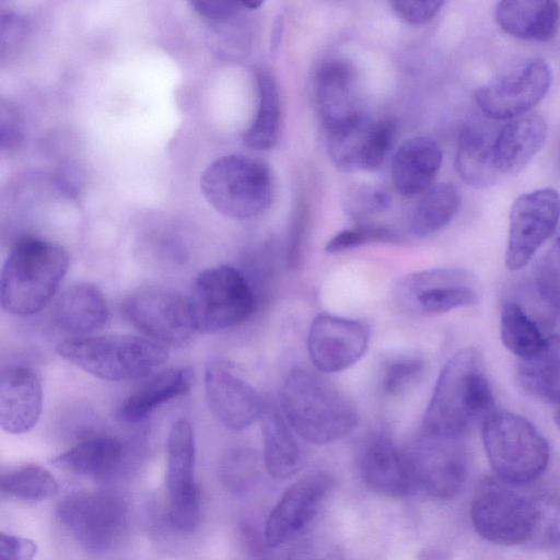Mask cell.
<instances>
[{
	"mask_svg": "<svg viewBox=\"0 0 560 560\" xmlns=\"http://www.w3.org/2000/svg\"><path fill=\"white\" fill-rule=\"evenodd\" d=\"M370 327L361 319L318 314L310 325L307 351L313 365L325 373L341 372L366 352Z\"/></svg>",
	"mask_w": 560,
	"mask_h": 560,
	"instance_id": "cell-18",
	"label": "cell"
},
{
	"mask_svg": "<svg viewBox=\"0 0 560 560\" xmlns=\"http://www.w3.org/2000/svg\"><path fill=\"white\" fill-rule=\"evenodd\" d=\"M109 318L106 300L100 289L80 282L67 288L52 310L54 324L65 332L85 335L104 327Z\"/></svg>",
	"mask_w": 560,
	"mask_h": 560,
	"instance_id": "cell-27",
	"label": "cell"
},
{
	"mask_svg": "<svg viewBox=\"0 0 560 560\" xmlns=\"http://www.w3.org/2000/svg\"><path fill=\"white\" fill-rule=\"evenodd\" d=\"M122 314L159 343L183 346L195 331L188 299L162 284L148 283L132 290L122 302Z\"/></svg>",
	"mask_w": 560,
	"mask_h": 560,
	"instance_id": "cell-12",
	"label": "cell"
},
{
	"mask_svg": "<svg viewBox=\"0 0 560 560\" xmlns=\"http://www.w3.org/2000/svg\"><path fill=\"white\" fill-rule=\"evenodd\" d=\"M476 276L462 267H439L405 276L396 284L394 295L406 312L436 315L470 306L479 301Z\"/></svg>",
	"mask_w": 560,
	"mask_h": 560,
	"instance_id": "cell-10",
	"label": "cell"
},
{
	"mask_svg": "<svg viewBox=\"0 0 560 560\" xmlns=\"http://www.w3.org/2000/svg\"><path fill=\"white\" fill-rule=\"evenodd\" d=\"M547 124L537 113L510 119L493 139L494 163L500 175L522 172L544 145Z\"/></svg>",
	"mask_w": 560,
	"mask_h": 560,
	"instance_id": "cell-23",
	"label": "cell"
},
{
	"mask_svg": "<svg viewBox=\"0 0 560 560\" xmlns=\"http://www.w3.org/2000/svg\"><path fill=\"white\" fill-rule=\"evenodd\" d=\"M404 448L417 491L439 501L458 495L469 468L468 454L462 439L422 432Z\"/></svg>",
	"mask_w": 560,
	"mask_h": 560,
	"instance_id": "cell-11",
	"label": "cell"
},
{
	"mask_svg": "<svg viewBox=\"0 0 560 560\" xmlns=\"http://www.w3.org/2000/svg\"><path fill=\"white\" fill-rule=\"evenodd\" d=\"M455 168L470 187L487 188L498 182L493 141L475 127L464 128L457 140Z\"/></svg>",
	"mask_w": 560,
	"mask_h": 560,
	"instance_id": "cell-32",
	"label": "cell"
},
{
	"mask_svg": "<svg viewBox=\"0 0 560 560\" xmlns=\"http://www.w3.org/2000/svg\"><path fill=\"white\" fill-rule=\"evenodd\" d=\"M518 382L532 396L560 406V334L545 337L540 348L520 360Z\"/></svg>",
	"mask_w": 560,
	"mask_h": 560,
	"instance_id": "cell-31",
	"label": "cell"
},
{
	"mask_svg": "<svg viewBox=\"0 0 560 560\" xmlns=\"http://www.w3.org/2000/svg\"><path fill=\"white\" fill-rule=\"evenodd\" d=\"M494 410L482 353L475 347L455 352L443 365L423 416V432L462 439L476 421Z\"/></svg>",
	"mask_w": 560,
	"mask_h": 560,
	"instance_id": "cell-1",
	"label": "cell"
},
{
	"mask_svg": "<svg viewBox=\"0 0 560 560\" xmlns=\"http://www.w3.org/2000/svg\"><path fill=\"white\" fill-rule=\"evenodd\" d=\"M256 81L258 108L243 141L250 149L268 150L275 145L280 130L279 93L273 77L268 71L257 70Z\"/></svg>",
	"mask_w": 560,
	"mask_h": 560,
	"instance_id": "cell-33",
	"label": "cell"
},
{
	"mask_svg": "<svg viewBox=\"0 0 560 560\" xmlns=\"http://www.w3.org/2000/svg\"><path fill=\"white\" fill-rule=\"evenodd\" d=\"M393 119L371 120L363 114L327 130V150L336 167L346 172L375 171L394 144Z\"/></svg>",
	"mask_w": 560,
	"mask_h": 560,
	"instance_id": "cell-16",
	"label": "cell"
},
{
	"mask_svg": "<svg viewBox=\"0 0 560 560\" xmlns=\"http://www.w3.org/2000/svg\"><path fill=\"white\" fill-rule=\"evenodd\" d=\"M424 370L425 362L419 357L395 358L383 366L380 388L386 396H400L422 378Z\"/></svg>",
	"mask_w": 560,
	"mask_h": 560,
	"instance_id": "cell-38",
	"label": "cell"
},
{
	"mask_svg": "<svg viewBox=\"0 0 560 560\" xmlns=\"http://www.w3.org/2000/svg\"><path fill=\"white\" fill-rule=\"evenodd\" d=\"M540 328L549 329L560 320V270L541 256L534 265L518 294L512 295Z\"/></svg>",
	"mask_w": 560,
	"mask_h": 560,
	"instance_id": "cell-29",
	"label": "cell"
},
{
	"mask_svg": "<svg viewBox=\"0 0 560 560\" xmlns=\"http://www.w3.org/2000/svg\"><path fill=\"white\" fill-rule=\"evenodd\" d=\"M498 25L526 40L552 39L560 26V5L552 0L500 1L494 9Z\"/></svg>",
	"mask_w": 560,
	"mask_h": 560,
	"instance_id": "cell-26",
	"label": "cell"
},
{
	"mask_svg": "<svg viewBox=\"0 0 560 560\" xmlns=\"http://www.w3.org/2000/svg\"><path fill=\"white\" fill-rule=\"evenodd\" d=\"M459 205L460 196L455 186L439 184L429 188L412 215V234L427 237L438 233L453 220Z\"/></svg>",
	"mask_w": 560,
	"mask_h": 560,
	"instance_id": "cell-35",
	"label": "cell"
},
{
	"mask_svg": "<svg viewBox=\"0 0 560 560\" xmlns=\"http://www.w3.org/2000/svg\"><path fill=\"white\" fill-rule=\"evenodd\" d=\"M551 82L550 66L533 58L481 85L475 100L487 117L510 120L529 113L548 93Z\"/></svg>",
	"mask_w": 560,
	"mask_h": 560,
	"instance_id": "cell-15",
	"label": "cell"
},
{
	"mask_svg": "<svg viewBox=\"0 0 560 560\" xmlns=\"http://www.w3.org/2000/svg\"><path fill=\"white\" fill-rule=\"evenodd\" d=\"M43 389L34 370L18 365L2 371L0 378V424L12 434L30 431L38 421Z\"/></svg>",
	"mask_w": 560,
	"mask_h": 560,
	"instance_id": "cell-21",
	"label": "cell"
},
{
	"mask_svg": "<svg viewBox=\"0 0 560 560\" xmlns=\"http://www.w3.org/2000/svg\"><path fill=\"white\" fill-rule=\"evenodd\" d=\"M316 100L326 130L361 116L351 65L343 60L324 63L316 75Z\"/></svg>",
	"mask_w": 560,
	"mask_h": 560,
	"instance_id": "cell-24",
	"label": "cell"
},
{
	"mask_svg": "<svg viewBox=\"0 0 560 560\" xmlns=\"http://www.w3.org/2000/svg\"><path fill=\"white\" fill-rule=\"evenodd\" d=\"M191 383V369H167L129 395L119 406L117 417L127 423L140 422L163 404L186 394Z\"/></svg>",
	"mask_w": 560,
	"mask_h": 560,
	"instance_id": "cell-30",
	"label": "cell"
},
{
	"mask_svg": "<svg viewBox=\"0 0 560 560\" xmlns=\"http://www.w3.org/2000/svg\"><path fill=\"white\" fill-rule=\"evenodd\" d=\"M440 0L392 1L390 5L398 18L410 24H423L431 21L443 8Z\"/></svg>",
	"mask_w": 560,
	"mask_h": 560,
	"instance_id": "cell-41",
	"label": "cell"
},
{
	"mask_svg": "<svg viewBox=\"0 0 560 560\" xmlns=\"http://www.w3.org/2000/svg\"><path fill=\"white\" fill-rule=\"evenodd\" d=\"M166 447L168 522L177 532L190 533L199 524L201 500L195 479V435L188 420L179 418L172 424Z\"/></svg>",
	"mask_w": 560,
	"mask_h": 560,
	"instance_id": "cell-13",
	"label": "cell"
},
{
	"mask_svg": "<svg viewBox=\"0 0 560 560\" xmlns=\"http://www.w3.org/2000/svg\"><path fill=\"white\" fill-rule=\"evenodd\" d=\"M545 255L560 270V232L555 243Z\"/></svg>",
	"mask_w": 560,
	"mask_h": 560,
	"instance_id": "cell-45",
	"label": "cell"
},
{
	"mask_svg": "<svg viewBox=\"0 0 560 560\" xmlns=\"http://www.w3.org/2000/svg\"><path fill=\"white\" fill-rule=\"evenodd\" d=\"M205 394L214 418L234 431L262 419L268 408L257 389L221 360L206 366Z\"/></svg>",
	"mask_w": 560,
	"mask_h": 560,
	"instance_id": "cell-19",
	"label": "cell"
},
{
	"mask_svg": "<svg viewBox=\"0 0 560 560\" xmlns=\"http://www.w3.org/2000/svg\"><path fill=\"white\" fill-rule=\"evenodd\" d=\"M56 350L73 365L107 381L142 377L168 358L163 345L125 335L66 339Z\"/></svg>",
	"mask_w": 560,
	"mask_h": 560,
	"instance_id": "cell-7",
	"label": "cell"
},
{
	"mask_svg": "<svg viewBox=\"0 0 560 560\" xmlns=\"http://www.w3.org/2000/svg\"><path fill=\"white\" fill-rule=\"evenodd\" d=\"M335 488L323 471L292 483L270 511L264 528L267 547L276 548L298 537L318 515Z\"/></svg>",
	"mask_w": 560,
	"mask_h": 560,
	"instance_id": "cell-17",
	"label": "cell"
},
{
	"mask_svg": "<svg viewBox=\"0 0 560 560\" xmlns=\"http://www.w3.org/2000/svg\"><path fill=\"white\" fill-rule=\"evenodd\" d=\"M262 464L273 479L283 480L294 476L304 465L305 455L298 435L273 408H267L262 417ZM300 439V438H299Z\"/></svg>",
	"mask_w": 560,
	"mask_h": 560,
	"instance_id": "cell-28",
	"label": "cell"
},
{
	"mask_svg": "<svg viewBox=\"0 0 560 560\" xmlns=\"http://www.w3.org/2000/svg\"><path fill=\"white\" fill-rule=\"evenodd\" d=\"M443 153L439 143L427 136L405 140L392 161L396 190L405 197L425 192L440 171Z\"/></svg>",
	"mask_w": 560,
	"mask_h": 560,
	"instance_id": "cell-25",
	"label": "cell"
},
{
	"mask_svg": "<svg viewBox=\"0 0 560 560\" xmlns=\"http://www.w3.org/2000/svg\"><path fill=\"white\" fill-rule=\"evenodd\" d=\"M500 336L504 347L520 360L532 357L545 340L540 326L511 296L501 305Z\"/></svg>",
	"mask_w": 560,
	"mask_h": 560,
	"instance_id": "cell-34",
	"label": "cell"
},
{
	"mask_svg": "<svg viewBox=\"0 0 560 560\" xmlns=\"http://www.w3.org/2000/svg\"><path fill=\"white\" fill-rule=\"evenodd\" d=\"M129 448L113 436H93L80 441L51 459L63 470L98 481L112 480L127 467Z\"/></svg>",
	"mask_w": 560,
	"mask_h": 560,
	"instance_id": "cell-22",
	"label": "cell"
},
{
	"mask_svg": "<svg viewBox=\"0 0 560 560\" xmlns=\"http://www.w3.org/2000/svg\"><path fill=\"white\" fill-rule=\"evenodd\" d=\"M200 188L213 209L237 220L264 213L275 196L268 165L244 154H226L211 162L201 173Z\"/></svg>",
	"mask_w": 560,
	"mask_h": 560,
	"instance_id": "cell-6",
	"label": "cell"
},
{
	"mask_svg": "<svg viewBox=\"0 0 560 560\" xmlns=\"http://www.w3.org/2000/svg\"><path fill=\"white\" fill-rule=\"evenodd\" d=\"M188 306L194 329L215 334L246 320L256 307V294L240 269L221 265L198 275Z\"/></svg>",
	"mask_w": 560,
	"mask_h": 560,
	"instance_id": "cell-8",
	"label": "cell"
},
{
	"mask_svg": "<svg viewBox=\"0 0 560 560\" xmlns=\"http://www.w3.org/2000/svg\"><path fill=\"white\" fill-rule=\"evenodd\" d=\"M2 495L26 502H38L55 497L59 487L54 476L38 465H23L5 472L0 479Z\"/></svg>",
	"mask_w": 560,
	"mask_h": 560,
	"instance_id": "cell-36",
	"label": "cell"
},
{
	"mask_svg": "<svg viewBox=\"0 0 560 560\" xmlns=\"http://www.w3.org/2000/svg\"><path fill=\"white\" fill-rule=\"evenodd\" d=\"M358 471L363 486L380 497L402 499L417 491L405 448L385 431L374 432L364 440Z\"/></svg>",
	"mask_w": 560,
	"mask_h": 560,
	"instance_id": "cell-20",
	"label": "cell"
},
{
	"mask_svg": "<svg viewBox=\"0 0 560 560\" xmlns=\"http://www.w3.org/2000/svg\"><path fill=\"white\" fill-rule=\"evenodd\" d=\"M189 3L200 16L218 22L230 20L241 11L247 10L245 1L197 0Z\"/></svg>",
	"mask_w": 560,
	"mask_h": 560,
	"instance_id": "cell-42",
	"label": "cell"
},
{
	"mask_svg": "<svg viewBox=\"0 0 560 560\" xmlns=\"http://www.w3.org/2000/svg\"><path fill=\"white\" fill-rule=\"evenodd\" d=\"M287 422L303 441L324 445L348 435L358 423L353 404L335 385L304 368H294L280 392Z\"/></svg>",
	"mask_w": 560,
	"mask_h": 560,
	"instance_id": "cell-2",
	"label": "cell"
},
{
	"mask_svg": "<svg viewBox=\"0 0 560 560\" xmlns=\"http://www.w3.org/2000/svg\"><path fill=\"white\" fill-rule=\"evenodd\" d=\"M281 26H282V23H281V19H277L276 21V24L273 26V34H272V46L275 47L276 45L279 44V37L281 36Z\"/></svg>",
	"mask_w": 560,
	"mask_h": 560,
	"instance_id": "cell-46",
	"label": "cell"
},
{
	"mask_svg": "<svg viewBox=\"0 0 560 560\" xmlns=\"http://www.w3.org/2000/svg\"><path fill=\"white\" fill-rule=\"evenodd\" d=\"M397 240L399 236L385 226L363 223L337 233L326 244L325 250L336 254L371 242H395Z\"/></svg>",
	"mask_w": 560,
	"mask_h": 560,
	"instance_id": "cell-39",
	"label": "cell"
},
{
	"mask_svg": "<svg viewBox=\"0 0 560 560\" xmlns=\"http://www.w3.org/2000/svg\"><path fill=\"white\" fill-rule=\"evenodd\" d=\"M417 560H448V556L436 546H427L419 550Z\"/></svg>",
	"mask_w": 560,
	"mask_h": 560,
	"instance_id": "cell-44",
	"label": "cell"
},
{
	"mask_svg": "<svg viewBox=\"0 0 560 560\" xmlns=\"http://www.w3.org/2000/svg\"><path fill=\"white\" fill-rule=\"evenodd\" d=\"M56 520L83 549L106 552L115 548L127 533L129 509L119 494L80 492L59 502Z\"/></svg>",
	"mask_w": 560,
	"mask_h": 560,
	"instance_id": "cell-9",
	"label": "cell"
},
{
	"mask_svg": "<svg viewBox=\"0 0 560 560\" xmlns=\"http://www.w3.org/2000/svg\"><path fill=\"white\" fill-rule=\"evenodd\" d=\"M481 423L485 452L497 478L524 486L544 474L550 448L532 422L520 415L494 409Z\"/></svg>",
	"mask_w": 560,
	"mask_h": 560,
	"instance_id": "cell-5",
	"label": "cell"
},
{
	"mask_svg": "<svg viewBox=\"0 0 560 560\" xmlns=\"http://www.w3.org/2000/svg\"><path fill=\"white\" fill-rule=\"evenodd\" d=\"M499 478L482 480L476 489L470 505L475 532L485 540L516 546L530 542L545 535L550 541L559 536L558 526L550 523V512L538 499Z\"/></svg>",
	"mask_w": 560,
	"mask_h": 560,
	"instance_id": "cell-3",
	"label": "cell"
},
{
	"mask_svg": "<svg viewBox=\"0 0 560 560\" xmlns=\"http://www.w3.org/2000/svg\"><path fill=\"white\" fill-rule=\"evenodd\" d=\"M37 552L36 544L12 534H0V560H33Z\"/></svg>",
	"mask_w": 560,
	"mask_h": 560,
	"instance_id": "cell-43",
	"label": "cell"
},
{
	"mask_svg": "<svg viewBox=\"0 0 560 560\" xmlns=\"http://www.w3.org/2000/svg\"><path fill=\"white\" fill-rule=\"evenodd\" d=\"M555 421H556V424H557L558 429L560 430V406L556 410Z\"/></svg>",
	"mask_w": 560,
	"mask_h": 560,
	"instance_id": "cell-47",
	"label": "cell"
},
{
	"mask_svg": "<svg viewBox=\"0 0 560 560\" xmlns=\"http://www.w3.org/2000/svg\"><path fill=\"white\" fill-rule=\"evenodd\" d=\"M260 476V459L247 448L229 451L219 465V479L222 486L234 494L249 491Z\"/></svg>",
	"mask_w": 560,
	"mask_h": 560,
	"instance_id": "cell-37",
	"label": "cell"
},
{
	"mask_svg": "<svg viewBox=\"0 0 560 560\" xmlns=\"http://www.w3.org/2000/svg\"><path fill=\"white\" fill-rule=\"evenodd\" d=\"M287 560H345V555L335 540L315 535L296 544Z\"/></svg>",
	"mask_w": 560,
	"mask_h": 560,
	"instance_id": "cell-40",
	"label": "cell"
},
{
	"mask_svg": "<svg viewBox=\"0 0 560 560\" xmlns=\"http://www.w3.org/2000/svg\"><path fill=\"white\" fill-rule=\"evenodd\" d=\"M68 266V253L60 245L31 235L19 238L1 271L2 308L19 316L39 312L57 291Z\"/></svg>",
	"mask_w": 560,
	"mask_h": 560,
	"instance_id": "cell-4",
	"label": "cell"
},
{
	"mask_svg": "<svg viewBox=\"0 0 560 560\" xmlns=\"http://www.w3.org/2000/svg\"><path fill=\"white\" fill-rule=\"evenodd\" d=\"M560 221V195L539 188L517 197L510 210L505 266L523 269L540 246L555 233Z\"/></svg>",
	"mask_w": 560,
	"mask_h": 560,
	"instance_id": "cell-14",
	"label": "cell"
}]
</instances>
